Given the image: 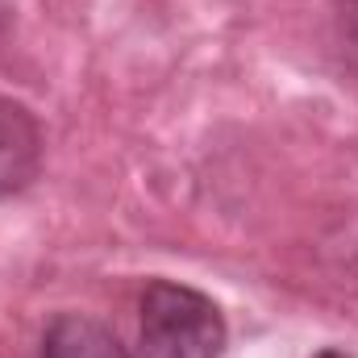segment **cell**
<instances>
[{"instance_id": "obj_5", "label": "cell", "mask_w": 358, "mask_h": 358, "mask_svg": "<svg viewBox=\"0 0 358 358\" xmlns=\"http://www.w3.org/2000/svg\"><path fill=\"white\" fill-rule=\"evenodd\" d=\"M317 358H346V355H342V350H321Z\"/></svg>"}, {"instance_id": "obj_2", "label": "cell", "mask_w": 358, "mask_h": 358, "mask_svg": "<svg viewBox=\"0 0 358 358\" xmlns=\"http://www.w3.org/2000/svg\"><path fill=\"white\" fill-rule=\"evenodd\" d=\"M42 167V125L21 104L0 96V200L25 192Z\"/></svg>"}, {"instance_id": "obj_3", "label": "cell", "mask_w": 358, "mask_h": 358, "mask_svg": "<svg viewBox=\"0 0 358 358\" xmlns=\"http://www.w3.org/2000/svg\"><path fill=\"white\" fill-rule=\"evenodd\" d=\"M42 358H134L113 329L80 313H59L42 334Z\"/></svg>"}, {"instance_id": "obj_4", "label": "cell", "mask_w": 358, "mask_h": 358, "mask_svg": "<svg viewBox=\"0 0 358 358\" xmlns=\"http://www.w3.org/2000/svg\"><path fill=\"white\" fill-rule=\"evenodd\" d=\"M338 38L346 46V59L358 67V0H338Z\"/></svg>"}, {"instance_id": "obj_1", "label": "cell", "mask_w": 358, "mask_h": 358, "mask_svg": "<svg viewBox=\"0 0 358 358\" xmlns=\"http://www.w3.org/2000/svg\"><path fill=\"white\" fill-rule=\"evenodd\" d=\"M138 342L142 358H221L225 317L204 292L171 279H155L142 292Z\"/></svg>"}]
</instances>
